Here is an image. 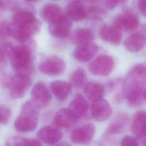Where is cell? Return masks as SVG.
Instances as JSON below:
<instances>
[{
	"label": "cell",
	"instance_id": "32",
	"mask_svg": "<svg viewBox=\"0 0 146 146\" xmlns=\"http://www.w3.org/2000/svg\"><path fill=\"white\" fill-rule=\"evenodd\" d=\"M7 22L5 21L0 22V38L4 39L8 35L7 33Z\"/></svg>",
	"mask_w": 146,
	"mask_h": 146
},
{
	"label": "cell",
	"instance_id": "28",
	"mask_svg": "<svg viewBox=\"0 0 146 146\" xmlns=\"http://www.w3.org/2000/svg\"><path fill=\"white\" fill-rule=\"evenodd\" d=\"M106 11L100 7L95 5L86 6V18L91 20H98L102 18Z\"/></svg>",
	"mask_w": 146,
	"mask_h": 146
},
{
	"label": "cell",
	"instance_id": "1",
	"mask_svg": "<svg viewBox=\"0 0 146 146\" xmlns=\"http://www.w3.org/2000/svg\"><path fill=\"white\" fill-rule=\"evenodd\" d=\"M145 67L143 63L133 66L127 72L123 83V94L128 104L139 107L145 101Z\"/></svg>",
	"mask_w": 146,
	"mask_h": 146
},
{
	"label": "cell",
	"instance_id": "2",
	"mask_svg": "<svg viewBox=\"0 0 146 146\" xmlns=\"http://www.w3.org/2000/svg\"><path fill=\"white\" fill-rule=\"evenodd\" d=\"M10 61L16 74L31 75L33 70V55L30 47L26 44H19L13 47Z\"/></svg>",
	"mask_w": 146,
	"mask_h": 146
},
{
	"label": "cell",
	"instance_id": "18",
	"mask_svg": "<svg viewBox=\"0 0 146 146\" xmlns=\"http://www.w3.org/2000/svg\"><path fill=\"white\" fill-rule=\"evenodd\" d=\"M100 38L104 42L112 45H119L122 39V34L120 30L108 25L102 26L99 30Z\"/></svg>",
	"mask_w": 146,
	"mask_h": 146
},
{
	"label": "cell",
	"instance_id": "17",
	"mask_svg": "<svg viewBox=\"0 0 146 146\" xmlns=\"http://www.w3.org/2000/svg\"><path fill=\"white\" fill-rule=\"evenodd\" d=\"M66 16L73 21H79L86 17V6L80 1L70 2L66 7Z\"/></svg>",
	"mask_w": 146,
	"mask_h": 146
},
{
	"label": "cell",
	"instance_id": "26",
	"mask_svg": "<svg viewBox=\"0 0 146 146\" xmlns=\"http://www.w3.org/2000/svg\"><path fill=\"white\" fill-rule=\"evenodd\" d=\"M86 74L83 68H77L71 76V84L76 88H81L85 85Z\"/></svg>",
	"mask_w": 146,
	"mask_h": 146
},
{
	"label": "cell",
	"instance_id": "15",
	"mask_svg": "<svg viewBox=\"0 0 146 146\" xmlns=\"http://www.w3.org/2000/svg\"><path fill=\"white\" fill-rule=\"evenodd\" d=\"M77 120L76 116L68 108H62L55 113L52 123L58 127L70 128L74 125Z\"/></svg>",
	"mask_w": 146,
	"mask_h": 146
},
{
	"label": "cell",
	"instance_id": "7",
	"mask_svg": "<svg viewBox=\"0 0 146 146\" xmlns=\"http://www.w3.org/2000/svg\"><path fill=\"white\" fill-rule=\"evenodd\" d=\"M66 63L59 56L52 55L42 60L39 65V70L43 74L49 76H57L65 70Z\"/></svg>",
	"mask_w": 146,
	"mask_h": 146
},
{
	"label": "cell",
	"instance_id": "5",
	"mask_svg": "<svg viewBox=\"0 0 146 146\" xmlns=\"http://www.w3.org/2000/svg\"><path fill=\"white\" fill-rule=\"evenodd\" d=\"M115 60L112 56L107 54L98 56L89 65L88 70L93 75L106 76L114 69Z\"/></svg>",
	"mask_w": 146,
	"mask_h": 146
},
{
	"label": "cell",
	"instance_id": "19",
	"mask_svg": "<svg viewBox=\"0 0 146 146\" xmlns=\"http://www.w3.org/2000/svg\"><path fill=\"white\" fill-rule=\"evenodd\" d=\"M126 49L131 52H137L141 51L145 44V29L130 35L124 41Z\"/></svg>",
	"mask_w": 146,
	"mask_h": 146
},
{
	"label": "cell",
	"instance_id": "35",
	"mask_svg": "<svg viewBox=\"0 0 146 146\" xmlns=\"http://www.w3.org/2000/svg\"><path fill=\"white\" fill-rule=\"evenodd\" d=\"M13 2L9 1H0V11L12 7Z\"/></svg>",
	"mask_w": 146,
	"mask_h": 146
},
{
	"label": "cell",
	"instance_id": "9",
	"mask_svg": "<svg viewBox=\"0 0 146 146\" xmlns=\"http://www.w3.org/2000/svg\"><path fill=\"white\" fill-rule=\"evenodd\" d=\"M31 96V100L40 108L48 105L52 98L49 88L43 82H38L34 84Z\"/></svg>",
	"mask_w": 146,
	"mask_h": 146
},
{
	"label": "cell",
	"instance_id": "13",
	"mask_svg": "<svg viewBox=\"0 0 146 146\" xmlns=\"http://www.w3.org/2000/svg\"><path fill=\"white\" fill-rule=\"evenodd\" d=\"M145 112L139 111L133 115L130 128L131 132L140 140L144 145H145Z\"/></svg>",
	"mask_w": 146,
	"mask_h": 146
},
{
	"label": "cell",
	"instance_id": "27",
	"mask_svg": "<svg viewBox=\"0 0 146 146\" xmlns=\"http://www.w3.org/2000/svg\"><path fill=\"white\" fill-rule=\"evenodd\" d=\"M13 46L10 42L0 43V68L5 67L9 60Z\"/></svg>",
	"mask_w": 146,
	"mask_h": 146
},
{
	"label": "cell",
	"instance_id": "20",
	"mask_svg": "<svg viewBox=\"0 0 146 146\" xmlns=\"http://www.w3.org/2000/svg\"><path fill=\"white\" fill-rule=\"evenodd\" d=\"M42 18L46 22L50 23L65 15L62 8L55 3L45 4L40 11Z\"/></svg>",
	"mask_w": 146,
	"mask_h": 146
},
{
	"label": "cell",
	"instance_id": "31",
	"mask_svg": "<svg viewBox=\"0 0 146 146\" xmlns=\"http://www.w3.org/2000/svg\"><path fill=\"white\" fill-rule=\"evenodd\" d=\"M121 146H140V144L136 138L127 135L121 140Z\"/></svg>",
	"mask_w": 146,
	"mask_h": 146
},
{
	"label": "cell",
	"instance_id": "37",
	"mask_svg": "<svg viewBox=\"0 0 146 146\" xmlns=\"http://www.w3.org/2000/svg\"><path fill=\"white\" fill-rule=\"evenodd\" d=\"M55 146H71V145L67 142H61V143L55 145Z\"/></svg>",
	"mask_w": 146,
	"mask_h": 146
},
{
	"label": "cell",
	"instance_id": "16",
	"mask_svg": "<svg viewBox=\"0 0 146 146\" xmlns=\"http://www.w3.org/2000/svg\"><path fill=\"white\" fill-rule=\"evenodd\" d=\"M36 136L46 144L52 145L57 143L62 139V133L54 127L45 125L38 131Z\"/></svg>",
	"mask_w": 146,
	"mask_h": 146
},
{
	"label": "cell",
	"instance_id": "6",
	"mask_svg": "<svg viewBox=\"0 0 146 146\" xmlns=\"http://www.w3.org/2000/svg\"><path fill=\"white\" fill-rule=\"evenodd\" d=\"M41 25L35 26H21L13 23L8 24V35L21 42H26L36 34L40 30Z\"/></svg>",
	"mask_w": 146,
	"mask_h": 146
},
{
	"label": "cell",
	"instance_id": "23",
	"mask_svg": "<svg viewBox=\"0 0 146 146\" xmlns=\"http://www.w3.org/2000/svg\"><path fill=\"white\" fill-rule=\"evenodd\" d=\"M83 91L87 98L92 102H94L103 99L104 94V87L100 83L89 82L84 86Z\"/></svg>",
	"mask_w": 146,
	"mask_h": 146
},
{
	"label": "cell",
	"instance_id": "10",
	"mask_svg": "<svg viewBox=\"0 0 146 146\" xmlns=\"http://www.w3.org/2000/svg\"><path fill=\"white\" fill-rule=\"evenodd\" d=\"M95 127L92 123H87L74 129L71 134V140L76 144L88 143L94 136Z\"/></svg>",
	"mask_w": 146,
	"mask_h": 146
},
{
	"label": "cell",
	"instance_id": "4",
	"mask_svg": "<svg viewBox=\"0 0 146 146\" xmlns=\"http://www.w3.org/2000/svg\"><path fill=\"white\" fill-rule=\"evenodd\" d=\"M32 84L31 75L22 74H16L10 78L9 84L10 96L14 99H20L24 96Z\"/></svg>",
	"mask_w": 146,
	"mask_h": 146
},
{
	"label": "cell",
	"instance_id": "25",
	"mask_svg": "<svg viewBox=\"0 0 146 146\" xmlns=\"http://www.w3.org/2000/svg\"><path fill=\"white\" fill-rule=\"evenodd\" d=\"M127 116L124 113L118 114L113 119L112 122L109 125L106 130L107 134H116L122 131L126 124Z\"/></svg>",
	"mask_w": 146,
	"mask_h": 146
},
{
	"label": "cell",
	"instance_id": "30",
	"mask_svg": "<svg viewBox=\"0 0 146 146\" xmlns=\"http://www.w3.org/2000/svg\"><path fill=\"white\" fill-rule=\"evenodd\" d=\"M12 115L9 108L5 106H0V124H6L9 121Z\"/></svg>",
	"mask_w": 146,
	"mask_h": 146
},
{
	"label": "cell",
	"instance_id": "33",
	"mask_svg": "<svg viewBox=\"0 0 146 146\" xmlns=\"http://www.w3.org/2000/svg\"><path fill=\"white\" fill-rule=\"evenodd\" d=\"M125 1H115V0H108L104 2L105 6L109 9H112L116 7L117 6L119 5L121 3H123L125 2Z\"/></svg>",
	"mask_w": 146,
	"mask_h": 146
},
{
	"label": "cell",
	"instance_id": "21",
	"mask_svg": "<svg viewBox=\"0 0 146 146\" xmlns=\"http://www.w3.org/2000/svg\"><path fill=\"white\" fill-rule=\"evenodd\" d=\"M50 88L58 100L64 101L70 95L72 86L66 80H56L50 84Z\"/></svg>",
	"mask_w": 146,
	"mask_h": 146
},
{
	"label": "cell",
	"instance_id": "14",
	"mask_svg": "<svg viewBox=\"0 0 146 146\" xmlns=\"http://www.w3.org/2000/svg\"><path fill=\"white\" fill-rule=\"evenodd\" d=\"M98 46L92 42L78 45L73 52L74 58L81 62H87L92 59L98 52Z\"/></svg>",
	"mask_w": 146,
	"mask_h": 146
},
{
	"label": "cell",
	"instance_id": "36",
	"mask_svg": "<svg viewBox=\"0 0 146 146\" xmlns=\"http://www.w3.org/2000/svg\"><path fill=\"white\" fill-rule=\"evenodd\" d=\"M27 146H43L42 143L40 142V140L33 139H28V144Z\"/></svg>",
	"mask_w": 146,
	"mask_h": 146
},
{
	"label": "cell",
	"instance_id": "29",
	"mask_svg": "<svg viewBox=\"0 0 146 146\" xmlns=\"http://www.w3.org/2000/svg\"><path fill=\"white\" fill-rule=\"evenodd\" d=\"M28 139L14 136L9 138L6 142V146H27Z\"/></svg>",
	"mask_w": 146,
	"mask_h": 146
},
{
	"label": "cell",
	"instance_id": "24",
	"mask_svg": "<svg viewBox=\"0 0 146 146\" xmlns=\"http://www.w3.org/2000/svg\"><path fill=\"white\" fill-rule=\"evenodd\" d=\"M70 39L78 46L91 43L94 39V33L89 28H79L72 33Z\"/></svg>",
	"mask_w": 146,
	"mask_h": 146
},
{
	"label": "cell",
	"instance_id": "11",
	"mask_svg": "<svg viewBox=\"0 0 146 146\" xmlns=\"http://www.w3.org/2000/svg\"><path fill=\"white\" fill-rule=\"evenodd\" d=\"M92 118L97 121H103L110 117L112 113V108L110 103L102 99L92 102L90 107Z\"/></svg>",
	"mask_w": 146,
	"mask_h": 146
},
{
	"label": "cell",
	"instance_id": "22",
	"mask_svg": "<svg viewBox=\"0 0 146 146\" xmlns=\"http://www.w3.org/2000/svg\"><path fill=\"white\" fill-rule=\"evenodd\" d=\"M88 107V103L86 98L82 94H78L70 102L68 108L78 119L86 115Z\"/></svg>",
	"mask_w": 146,
	"mask_h": 146
},
{
	"label": "cell",
	"instance_id": "34",
	"mask_svg": "<svg viewBox=\"0 0 146 146\" xmlns=\"http://www.w3.org/2000/svg\"><path fill=\"white\" fill-rule=\"evenodd\" d=\"M137 7L140 13L144 16H145L146 13V1L145 0H140L137 1Z\"/></svg>",
	"mask_w": 146,
	"mask_h": 146
},
{
	"label": "cell",
	"instance_id": "12",
	"mask_svg": "<svg viewBox=\"0 0 146 146\" xmlns=\"http://www.w3.org/2000/svg\"><path fill=\"white\" fill-rule=\"evenodd\" d=\"M71 21L66 16L48 24L49 33L56 38H65L67 36L71 29Z\"/></svg>",
	"mask_w": 146,
	"mask_h": 146
},
{
	"label": "cell",
	"instance_id": "8",
	"mask_svg": "<svg viewBox=\"0 0 146 146\" xmlns=\"http://www.w3.org/2000/svg\"><path fill=\"white\" fill-rule=\"evenodd\" d=\"M139 25V18L136 14L131 11H125L117 14L113 19V26L119 30L132 31Z\"/></svg>",
	"mask_w": 146,
	"mask_h": 146
},
{
	"label": "cell",
	"instance_id": "3",
	"mask_svg": "<svg viewBox=\"0 0 146 146\" xmlns=\"http://www.w3.org/2000/svg\"><path fill=\"white\" fill-rule=\"evenodd\" d=\"M40 108L31 100L26 102L22 106L21 112L14 121L15 128L22 132L34 131L38 125Z\"/></svg>",
	"mask_w": 146,
	"mask_h": 146
}]
</instances>
